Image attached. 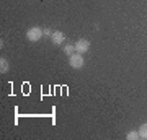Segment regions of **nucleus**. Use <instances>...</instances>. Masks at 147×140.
I'll use <instances>...</instances> for the list:
<instances>
[{"label":"nucleus","mask_w":147,"mask_h":140,"mask_svg":"<svg viewBox=\"0 0 147 140\" xmlns=\"http://www.w3.org/2000/svg\"><path fill=\"white\" fill-rule=\"evenodd\" d=\"M42 33L44 31H42L39 26H33V28H30V29L26 31V38L31 42H36V41H39V39L42 38Z\"/></svg>","instance_id":"obj_2"},{"label":"nucleus","mask_w":147,"mask_h":140,"mask_svg":"<svg viewBox=\"0 0 147 140\" xmlns=\"http://www.w3.org/2000/svg\"><path fill=\"white\" fill-rule=\"evenodd\" d=\"M137 132H139V137H141V139L147 140V122H146V124H142Z\"/></svg>","instance_id":"obj_5"},{"label":"nucleus","mask_w":147,"mask_h":140,"mask_svg":"<svg viewBox=\"0 0 147 140\" xmlns=\"http://www.w3.org/2000/svg\"><path fill=\"white\" fill-rule=\"evenodd\" d=\"M44 34H46V36H53V31H51L49 28H46V29H44Z\"/></svg>","instance_id":"obj_9"},{"label":"nucleus","mask_w":147,"mask_h":140,"mask_svg":"<svg viewBox=\"0 0 147 140\" xmlns=\"http://www.w3.org/2000/svg\"><path fill=\"white\" fill-rule=\"evenodd\" d=\"M0 72H2V73L8 72V62H7V60H5L3 57L0 59Z\"/></svg>","instance_id":"obj_6"},{"label":"nucleus","mask_w":147,"mask_h":140,"mask_svg":"<svg viewBox=\"0 0 147 140\" xmlns=\"http://www.w3.org/2000/svg\"><path fill=\"white\" fill-rule=\"evenodd\" d=\"M64 33L62 31H54L53 33V36H51V39H53V42L54 44H62L64 42Z\"/></svg>","instance_id":"obj_4"},{"label":"nucleus","mask_w":147,"mask_h":140,"mask_svg":"<svg viewBox=\"0 0 147 140\" xmlns=\"http://www.w3.org/2000/svg\"><path fill=\"white\" fill-rule=\"evenodd\" d=\"M126 139L127 140H137V139H141V137H139V132L132 130V132H129V134L126 135Z\"/></svg>","instance_id":"obj_7"},{"label":"nucleus","mask_w":147,"mask_h":140,"mask_svg":"<svg viewBox=\"0 0 147 140\" xmlns=\"http://www.w3.org/2000/svg\"><path fill=\"white\" fill-rule=\"evenodd\" d=\"M69 64H70V67L72 68H82L84 67V64H85V60H84V56L80 54V52H74L72 56H69Z\"/></svg>","instance_id":"obj_1"},{"label":"nucleus","mask_w":147,"mask_h":140,"mask_svg":"<svg viewBox=\"0 0 147 140\" xmlns=\"http://www.w3.org/2000/svg\"><path fill=\"white\" fill-rule=\"evenodd\" d=\"M74 46H75V52L84 54V52H88V49H90V41H88V39H79V41L75 42Z\"/></svg>","instance_id":"obj_3"},{"label":"nucleus","mask_w":147,"mask_h":140,"mask_svg":"<svg viewBox=\"0 0 147 140\" xmlns=\"http://www.w3.org/2000/svg\"><path fill=\"white\" fill-rule=\"evenodd\" d=\"M74 51H75V46H72V44H69V46H65V47H64V52H65L67 56H72V54H74Z\"/></svg>","instance_id":"obj_8"}]
</instances>
